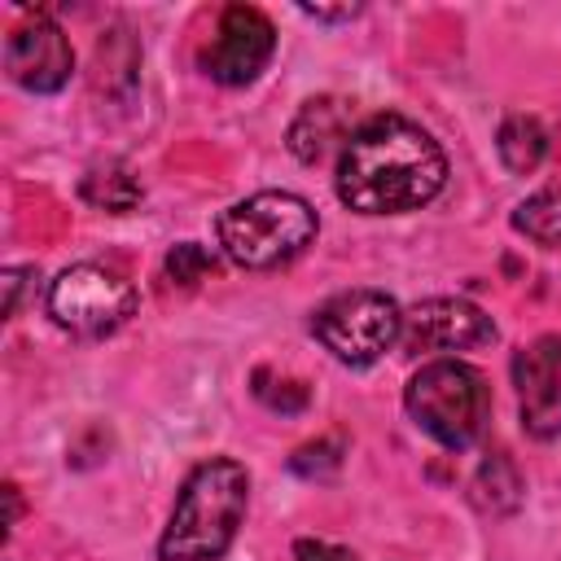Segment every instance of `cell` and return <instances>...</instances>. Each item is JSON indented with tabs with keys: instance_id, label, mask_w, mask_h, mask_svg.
I'll return each instance as SVG.
<instances>
[{
	"instance_id": "1",
	"label": "cell",
	"mask_w": 561,
	"mask_h": 561,
	"mask_svg": "<svg viewBox=\"0 0 561 561\" xmlns=\"http://www.w3.org/2000/svg\"><path fill=\"white\" fill-rule=\"evenodd\" d=\"M447 184V158L438 140L403 118L373 114L364 118L337 158V197L355 215H408L434 202Z\"/></svg>"
},
{
	"instance_id": "2",
	"label": "cell",
	"mask_w": 561,
	"mask_h": 561,
	"mask_svg": "<svg viewBox=\"0 0 561 561\" xmlns=\"http://www.w3.org/2000/svg\"><path fill=\"white\" fill-rule=\"evenodd\" d=\"M245 508H250L245 465L232 456L202 460L175 495V508L158 539V557L162 561H219L232 548L245 522Z\"/></svg>"
},
{
	"instance_id": "3",
	"label": "cell",
	"mask_w": 561,
	"mask_h": 561,
	"mask_svg": "<svg viewBox=\"0 0 561 561\" xmlns=\"http://www.w3.org/2000/svg\"><path fill=\"white\" fill-rule=\"evenodd\" d=\"M316 232H320V215L311 210V202L285 188L250 193L215 219L219 250L228 254V263L245 272L285 267L316 241Z\"/></svg>"
},
{
	"instance_id": "4",
	"label": "cell",
	"mask_w": 561,
	"mask_h": 561,
	"mask_svg": "<svg viewBox=\"0 0 561 561\" xmlns=\"http://www.w3.org/2000/svg\"><path fill=\"white\" fill-rule=\"evenodd\" d=\"M403 408L421 434H430L438 447L460 451L478 438L486 408H491V390L473 364L438 355L412 373V381L403 390Z\"/></svg>"
},
{
	"instance_id": "5",
	"label": "cell",
	"mask_w": 561,
	"mask_h": 561,
	"mask_svg": "<svg viewBox=\"0 0 561 561\" xmlns=\"http://www.w3.org/2000/svg\"><path fill=\"white\" fill-rule=\"evenodd\" d=\"M311 333L333 359L351 368H368L399 346L403 307L381 289H346L316 307Z\"/></svg>"
},
{
	"instance_id": "6",
	"label": "cell",
	"mask_w": 561,
	"mask_h": 561,
	"mask_svg": "<svg viewBox=\"0 0 561 561\" xmlns=\"http://www.w3.org/2000/svg\"><path fill=\"white\" fill-rule=\"evenodd\" d=\"M136 311V289L118 267L75 263L48 285V316L75 337H110Z\"/></svg>"
},
{
	"instance_id": "7",
	"label": "cell",
	"mask_w": 561,
	"mask_h": 561,
	"mask_svg": "<svg viewBox=\"0 0 561 561\" xmlns=\"http://www.w3.org/2000/svg\"><path fill=\"white\" fill-rule=\"evenodd\" d=\"M276 53V26L254 4H228L215 22L210 44L202 48V70L224 88L254 83Z\"/></svg>"
},
{
	"instance_id": "8",
	"label": "cell",
	"mask_w": 561,
	"mask_h": 561,
	"mask_svg": "<svg viewBox=\"0 0 561 561\" xmlns=\"http://www.w3.org/2000/svg\"><path fill=\"white\" fill-rule=\"evenodd\" d=\"M495 342V320L473 307L469 298H425L403 311L399 346L412 355H443V351H473Z\"/></svg>"
},
{
	"instance_id": "9",
	"label": "cell",
	"mask_w": 561,
	"mask_h": 561,
	"mask_svg": "<svg viewBox=\"0 0 561 561\" xmlns=\"http://www.w3.org/2000/svg\"><path fill=\"white\" fill-rule=\"evenodd\" d=\"M4 70L18 88L26 92H61L70 83V70H75V48L66 39V31L48 18V13H35L26 22H18L4 39Z\"/></svg>"
},
{
	"instance_id": "10",
	"label": "cell",
	"mask_w": 561,
	"mask_h": 561,
	"mask_svg": "<svg viewBox=\"0 0 561 561\" xmlns=\"http://www.w3.org/2000/svg\"><path fill=\"white\" fill-rule=\"evenodd\" d=\"M513 386L522 408V430L530 438L561 434V333H539L513 355Z\"/></svg>"
},
{
	"instance_id": "11",
	"label": "cell",
	"mask_w": 561,
	"mask_h": 561,
	"mask_svg": "<svg viewBox=\"0 0 561 561\" xmlns=\"http://www.w3.org/2000/svg\"><path fill=\"white\" fill-rule=\"evenodd\" d=\"M351 110H346V101H337V96H316V101H307L298 114H294V123H289V149H294V158L298 162H320L333 145H346L351 140Z\"/></svg>"
},
{
	"instance_id": "12",
	"label": "cell",
	"mask_w": 561,
	"mask_h": 561,
	"mask_svg": "<svg viewBox=\"0 0 561 561\" xmlns=\"http://www.w3.org/2000/svg\"><path fill=\"white\" fill-rule=\"evenodd\" d=\"M79 197L96 210H110V215H127L140 206L145 188L140 180L123 167V162H105V167H92L83 180H79Z\"/></svg>"
},
{
	"instance_id": "13",
	"label": "cell",
	"mask_w": 561,
	"mask_h": 561,
	"mask_svg": "<svg viewBox=\"0 0 561 561\" xmlns=\"http://www.w3.org/2000/svg\"><path fill=\"white\" fill-rule=\"evenodd\" d=\"M495 149H500V162L513 175H530L543 162V153H548V131H543L539 118L513 114V118H504V127L495 136Z\"/></svg>"
},
{
	"instance_id": "14",
	"label": "cell",
	"mask_w": 561,
	"mask_h": 561,
	"mask_svg": "<svg viewBox=\"0 0 561 561\" xmlns=\"http://www.w3.org/2000/svg\"><path fill=\"white\" fill-rule=\"evenodd\" d=\"M473 504L482 513H513L522 504V473L513 469L508 456L482 460V469L473 478Z\"/></svg>"
},
{
	"instance_id": "15",
	"label": "cell",
	"mask_w": 561,
	"mask_h": 561,
	"mask_svg": "<svg viewBox=\"0 0 561 561\" xmlns=\"http://www.w3.org/2000/svg\"><path fill=\"white\" fill-rule=\"evenodd\" d=\"M513 228L543 250H561V188H543V193L526 197L513 210Z\"/></svg>"
},
{
	"instance_id": "16",
	"label": "cell",
	"mask_w": 561,
	"mask_h": 561,
	"mask_svg": "<svg viewBox=\"0 0 561 561\" xmlns=\"http://www.w3.org/2000/svg\"><path fill=\"white\" fill-rule=\"evenodd\" d=\"M162 267H167V280L171 285L193 289V285H202L215 272V254L206 245H197V241H180V245H171V254H167Z\"/></svg>"
},
{
	"instance_id": "17",
	"label": "cell",
	"mask_w": 561,
	"mask_h": 561,
	"mask_svg": "<svg viewBox=\"0 0 561 561\" xmlns=\"http://www.w3.org/2000/svg\"><path fill=\"white\" fill-rule=\"evenodd\" d=\"M254 394L259 403H267L272 412H302L307 408V386L289 381V377H272V373H254Z\"/></svg>"
},
{
	"instance_id": "18",
	"label": "cell",
	"mask_w": 561,
	"mask_h": 561,
	"mask_svg": "<svg viewBox=\"0 0 561 561\" xmlns=\"http://www.w3.org/2000/svg\"><path fill=\"white\" fill-rule=\"evenodd\" d=\"M337 465H342V443L337 438H316V443H307L289 456V469L302 473V478H324Z\"/></svg>"
},
{
	"instance_id": "19",
	"label": "cell",
	"mask_w": 561,
	"mask_h": 561,
	"mask_svg": "<svg viewBox=\"0 0 561 561\" xmlns=\"http://www.w3.org/2000/svg\"><path fill=\"white\" fill-rule=\"evenodd\" d=\"M294 561H355V552L337 548V543H324V539H298L294 543Z\"/></svg>"
},
{
	"instance_id": "20",
	"label": "cell",
	"mask_w": 561,
	"mask_h": 561,
	"mask_svg": "<svg viewBox=\"0 0 561 561\" xmlns=\"http://www.w3.org/2000/svg\"><path fill=\"white\" fill-rule=\"evenodd\" d=\"M31 276H35V267H9L4 272V316H18V302H22V289Z\"/></svg>"
},
{
	"instance_id": "21",
	"label": "cell",
	"mask_w": 561,
	"mask_h": 561,
	"mask_svg": "<svg viewBox=\"0 0 561 561\" xmlns=\"http://www.w3.org/2000/svg\"><path fill=\"white\" fill-rule=\"evenodd\" d=\"M307 18H316V22H351V18H359V4H337V9H329V4H298Z\"/></svg>"
},
{
	"instance_id": "22",
	"label": "cell",
	"mask_w": 561,
	"mask_h": 561,
	"mask_svg": "<svg viewBox=\"0 0 561 561\" xmlns=\"http://www.w3.org/2000/svg\"><path fill=\"white\" fill-rule=\"evenodd\" d=\"M4 500H9V517H4V526L13 530V526H18V517H22V495H18V486H13V482H4Z\"/></svg>"
}]
</instances>
